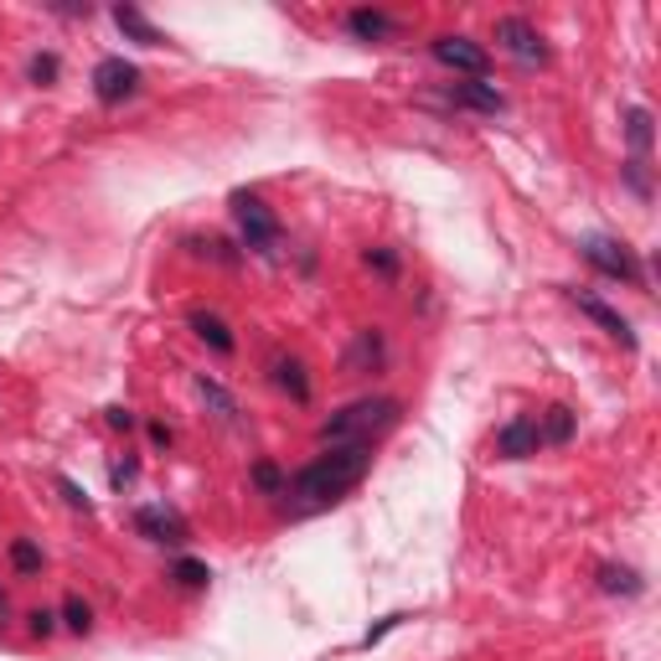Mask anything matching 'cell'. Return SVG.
<instances>
[{
    "instance_id": "6da1fadb",
    "label": "cell",
    "mask_w": 661,
    "mask_h": 661,
    "mask_svg": "<svg viewBox=\"0 0 661 661\" xmlns=\"http://www.w3.org/2000/svg\"><path fill=\"white\" fill-rule=\"evenodd\" d=\"M372 470V445H347L315 455L305 470H295L279 496H290V512H321V506L341 502L351 486H362V476Z\"/></svg>"
},
{
    "instance_id": "7a4b0ae2",
    "label": "cell",
    "mask_w": 661,
    "mask_h": 661,
    "mask_svg": "<svg viewBox=\"0 0 661 661\" xmlns=\"http://www.w3.org/2000/svg\"><path fill=\"white\" fill-rule=\"evenodd\" d=\"M398 398H388V393H368V398H357V404H347L341 413H330L326 424H321V445L326 449H347V445H372L377 434H388L393 424H398Z\"/></svg>"
},
{
    "instance_id": "3957f363",
    "label": "cell",
    "mask_w": 661,
    "mask_h": 661,
    "mask_svg": "<svg viewBox=\"0 0 661 661\" xmlns=\"http://www.w3.org/2000/svg\"><path fill=\"white\" fill-rule=\"evenodd\" d=\"M496 41H502L506 58H517L522 68H543V62H548L543 32H538L527 16H502V21H496Z\"/></svg>"
},
{
    "instance_id": "277c9868",
    "label": "cell",
    "mask_w": 661,
    "mask_h": 661,
    "mask_svg": "<svg viewBox=\"0 0 661 661\" xmlns=\"http://www.w3.org/2000/svg\"><path fill=\"white\" fill-rule=\"evenodd\" d=\"M233 217H238V233L253 253H274L279 249V223L274 213L259 202V196H233Z\"/></svg>"
},
{
    "instance_id": "5b68a950",
    "label": "cell",
    "mask_w": 661,
    "mask_h": 661,
    "mask_svg": "<svg viewBox=\"0 0 661 661\" xmlns=\"http://www.w3.org/2000/svg\"><path fill=\"white\" fill-rule=\"evenodd\" d=\"M584 259L594 264L600 274H610V279H625V285H641V264H636V253L625 249V243H615V238H584Z\"/></svg>"
},
{
    "instance_id": "8992f818",
    "label": "cell",
    "mask_w": 661,
    "mask_h": 661,
    "mask_svg": "<svg viewBox=\"0 0 661 661\" xmlns=\"http://www.w3.org/2000/svg\"><path fill=\"white\" fill-rule=\"evenodd\" d=\"M434 62L449 68V73H466V79H486L491 73L486 47L470 37H434Z\"/></svg>"
},
{
    "instance_id": "52a82bcc",
    "label": "cell",
    "mask_w": 661,
    "mask_h": 661,
    "mask_svg": "<svg viewBox=\"0 0 661 661\" xmlns=\"http://www.w3.org/2000/svg\"><path fill=\"white\" fill-rule=\"evenodd\" d=\"M140 88V68L124 58H104L94 68V94L98 104H124V98H135Z\"/></svg>"
},
{
    "instance_id": "ba28073f",
    "label": "cell",
    "mask_w": 661,
    "mask_h": 661,
    "mask_svg": "<svg viewBox=\"0 0 661 661\" xmlns=\"http://www.w3.org/2000/svg\"><path fill=\"white\" fill-rule=\"evenodd\" d=\"M135 532L140 538H151V543H187V522L176 517L171 506H140Z\"/></svg>"
},
{
    "instance_id": "9c48e42d",
    "label": "cell",
    "mask_w": 661,
    "mask_h": 661,
    "mask_svg": "<svg viewBox=\"0 0 661 661\" xmlns=\"http://www.w3.org/2000/svg\"><path fill=\"white\" fill-rule=\"evenodd\" d=\"M496 449H502L506 460H527V455H538V449H543L538 419H512V424L496 434Z\"/></svg>"
},
{
    "instance_id": "30bf717a",
    "label": "cell",
    "mask_w": 661,
    "mask_h": 661,
    "mask_svg": "<svg viewBox=\"0 0 661 661\" xmlns=\"http://www.w3.org/2000/svg\"><path fill=\"white\" fill-rule=\"evenodd\" d=\"M574 305H579V311L589 315V321H594L604 336H615L621 347H636V336H630V321H625L621 311H610L604 300H594V295H579V290H574Z\"/></svg>"
},
{
    "instance_id": "8fae6325",
    "label": "cell",
    "mask_w": 661,
    "mask_h": 661,
    "mask_svg": "<svg viewBox=\"0 0 661 661\" xmlns=\"http://www.w3.org/2000/svg\"><path fill=\"white\" fill-rule=\"evenodd\" d=\"M449 104H455V109H476V115H496L506 98L496 94V83L470 79V83H449Z\"/></svg>"
},
{
    "instance_id": "7c38bea8",
    "label": "cell",
    "mask_w": 661,
    "mask_h": 661,
    "mask_svg": "<svg viewBox=\"0 0 661 661\" xmlns=\"http://www.w3.org/2000/svg\"><path fill=\"white\" fill-rule=\"evenodd\" d=\"M347 32H351V37H362V41H388V37H398V21L362 5V11H351V16H347Z\"/></svg>"
},
{
    "instance_id": "4fadbf2b",
    "label": "cell",
    "mask_w": 661,
    "mask_h": 661,
    "mask_svg": "<svg viewBox=\"0 0 661 661\" xmlns=\"http://www.w3.org/2000/svg\"><path fill=\"white\" fill-rule=\"evenodd\" d=\"M377 362H383V336H377V330H357V341L347 347V362H341V368H347V372H372Z\"/></svg>"
},
{
    "instance_id": "5bb4252c",
    "label": "cell",
    "mask_w": 661,
    "mask_h": 661,
    "mask_svg": "<svg viewBox=\"0 0 661 661\" xmlns=\"http://www.w3.org/2000/svg\"><path fill=\"white\" fill-rule=\"evenodd\" d=\"M115 26L124 32V37H135L140 47H160V41H166V32H156V26H151V21L135 11V5H115Z\"/></svg>"
},
{
    "instance_id": "9a60e30c",
    "label": "cell",
    "mask_w": 661,
    "mask_h": 661,
    "mask_svg": "<svg viewBox=\"0 0 661 661\" xmlns=\"http://www.w3.org/2000/svg\"><path fill=\"white\" fill-rule=\"evenodd\" d=\"M192 330H196V336H202V341H207L213 351H223V357L233 351V330L223 326L213 311H192Z\"/></svg>"
},
{
    "instance_id": "2e32d148",
    "label": "cell",
    "mask_w": 661,
    "mask_h": 661,
    "mask_svg": "<svg viewBox=\"0 0 661 661\" xmlns=\"http://www.w3.org/2000/svg\"><path fill=\"white\" fill-rule=\"evenodd\" d=\"M274 383H279V388L290 393L295 404H305V398H311V383H305V368H300L295 357H279V362H274Z\"/></svg>"
},
{
    "instance_id": "e0dca14e",
    "label": "cell",
    "mask_w": 661,
    "mask_h": 661,
    "mask_svg": "<svg viewBox=\"0 0 661 661\" xmlns=\"http://www.w3.org/2000/svg\"><path fill=\"white\" fill-rule=\"evenodd\" d=\"M538 434H543L548 445H568V440H574V409L553 404V409H548V419L538 424Z\"/></svg>"
},
{
    "instance_id": "ac0fdd59",
    "label": "cell",
    "mask_w": 661,
    "mask_h": 661,
    "mask_svg": "<svg viewBox=\"0 0 661 661\" xmlns=\"http://www.w3.org/2000/svg\"><path fill=\"white\" fill-rule=\"evenodd\" d=\"M600 589H604V594H641V579H636L630 568L604 564V568H600Z\"/></svg>"
},
{
    "instance_id": "d6986e66",
    "label": "cell",
    "mask_w": 661,
    "mask_h": 661,
    "mask_svg": "<svg viewBox=\"0 0 661 661\" xmlns=\"http://www.w3.org/2000/svg\"><path fill=\"white\" fill-rule=\"evenodd\" d=\"M11 564H16V574H41V548L16 538V543H11Z\"/></svg>"
},
{
    "instance_id": "ffe728a7",
    "label": "cell",
    "mask_w": 661,
    "mask_h": 661,
    "mask_svg": "<svg viewBox=\"0 0 661 661\" xmlns=\"http://www.w3.org/2000/svg\"><path fill=\"white\" fill-rule=\"evenodd\" d=\"M196 393H202V398H207V404H213L223 419H238V404H233V398H228L223 388H217L213 377H196Z\"/></svg>"
},
{
    "instance_id": "44dd1931",
    "label": "cell",
    "mask_w": 661,
    "mask_h": 661,
    "mask_svg": "<svg viewBox=\"0 0 661 661\" xmlns=\"http://www.w3.org/2000/svg\"><path fill=\"white\" fill-rule=\"evenodd\" d=\"M625 130H630V145H636V160H641L646 145H651V115L646 109H630V124Z\"/></svg>"
},
{
    "instance_id": "7402d4cb",
    "label": "cell",
    "mask_w": 661,
    "mask_h": 661,
    "mask_svg": "<svg viewBox=\"0 0 661 661\" xmlns=\"http://www.w3.org/2000/svg\"><path fill=\"white\" fill-rule=\"evenodd\" d=\"M62 621L73 625V630H88V625H94V610H88V604H83L79 594H73V600L62 604Z\"/></svg>"
},
{
    "instance_id": "603a6c76",
    "label": "cell",
    "mask_w": 661,
    "mask_h": 661,
    "mask_svg": "<svg viewBox=\"0 0 661 661\" xmlns=\"http://www.w3.org/2000/svg\"><path fill=\"white\" fill-rule=\"evenodd\" d=\"M176 579L192 584V589H202V584L213 579V574H207V564H196V558H181V564H176Z\"/></svg>"
},
{
    "instance_id": "cb8c5ba5",
    "label": "cell",
    "mask_w": 661,
    "mask_h": 661,
    "mask_svg": "<svg viewBox=\"0 0 661 661\" xmlns=\"http://www.w3.org/2000/svg\"><path fill=\"white\" fill-rule=\"evenodd\" d=\"M253 486L269 491V496H279V491H285V476H279L274 466H253Z\"/></svg>"
},
{
    "instance_id": "d4e9b609",
    "label": "cell",
    "mask_w": 661,
    "mask_h": 661,
    "mask_svg": "<svg viewBox=\"0 0 661 661\" xmlns=\"http://www.w3.org/2000/svg\"><path fill=\"white\" fill-rule=\"evenodd\" d=\"M52 79H58V58H52V52H41V58H32V83H41V88H47Z\"/></svg>"
},
{
    "instance_id": "484cf974",
    "label": "cell",
    "mask_w": 661,
    "mask_h": 661,
    "mask_svg": "<svg viewBox=\"0 0 661 661\" xmlns=\"http://www.w3.org/2000/svg\"><path fill=\"white\" fill-rule=\"evenodd\" d=\"M58 486H62V496H68V506H79V512H88V496H83V491L73 486V481H68V476H62Z\"/></svg>"
},
{
    "instance_id": "4316f807",
    "label": "cell",
    "mask_w": 661,
    "mask_h": 661,
    "mask_svg": "<svg viewBox=\"0 0 661 661\" xmlns=\"http://www.w3.org/2000/svg\"><path fill=\"white\" fill-rule=\"evenodd\" d=\"M52 625H58L52 610H37V615H32V630H37V636H52Z\"/></svg>"
},
{
    "instance_id": "83f0119b",
    "label": "cell",
    "mask_w": 661,
    "mask_h": 661,
    "mask_svg": "<svg viewBox=\"0 0 661 661\" xmlns=\"http://www.w3.org/2000/svg\"><path fill=\"white\" fill-rule=\"evenodd\" d=\"M104 413H109V429H130V424H135V413H130V409H104Z\"/></svg>"
},
{
    "instance_id": "f1b7e54d",
    "label": "cell",
    "mask_w": 661,
    "mask_h": 661,
    "mask_svg": "<svg viewBox=\"0 0 661 661\" xmlns=\"http://www.w3.org/2000/svg\"><path fill=\"white\" fill-rule=\"evenodd\" d=\"M140 476V466L135 460H124V466H115V486H124V481H135Z\"/></svg>"
},
{
    "instance_id": "f546056e",
    "label": "cell",
    "mask_w": 661,
    "mask_h": 661,
    "mask_svg": "<svg viewBox=\"0 0 661 661\" xmlns=\"http://www.w3.org/2000/svg\"><path fill=\"white\" fill-rule=\"evenodd\" d=\"M368 264H377V269H383V274H393V269H398V259H393V253H368Z\"/></svg>"
}]
</instances>
